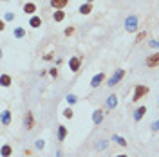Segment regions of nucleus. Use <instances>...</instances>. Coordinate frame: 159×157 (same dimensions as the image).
Here are the masks:
<instances>
[{
    "instance_id": "nucleus-1",
    "label": "nucleus",
    "mask_w": 159,
    "mask_h": 157,
    "mask_svg": "<svg viewBox=\"0 0 159 157\" xmlns=\"http://www.w3.org/2000/svg\"><path fill=\"white\" fill-rule=\"evenodd\" d=\"M123 76H125V71H123V69H117L116 72H114L112 76H110V78H108V87H114L116 83H119Z\"/></svg>"
},
{
    "instance_id": "nucleus-2",
    "label": "nucleus",
    "mask_w": 159,
    "mask_h": 157,
    "mask_svg": "<svg viewBox=\"0 0 159 157\" xmlns=\"http://www.w3.org/2000/svg\"><path fill=\"white\" fill-rule=\"evenodd\" d=\"M125 29H127V31H130V33L136 31V29H138V16L130 15L127 20H125Z\"/></svg>"
},
{
    "instance_id": "nucleus-3",
    "label": "nucleus",
    "mask_w": 159,
    "mask_h": 157,
    "mask_svg": "<svg viewBox=\"0 0 159 157\" xmlns=\"http://www.w3.org/2000/svg\"><path fill=\"white\" fill-rule=\"evenodd\" d=\"M145 94H148V87H145V85H136V92H134L132 101H139Z\"/></svg>"
},
{
    "instance_id": "nucleus-4",
    "label": "nucleus",
    "mask_w": 159,
    "mask_h": 157,
    "mask_svg": "<svg viewBox=\"0 0 159 157\" xmlns=\"http://www.w3.org/2000/svg\"><path fill=\"white\" fill-rule=\"evenodd\" d=\"M145 63H147V67H157V65H159V52H156V54L148 56Z\"/></svg>"
},
{
    "instance_id": "nucleus-5",
    "label": "nucleus",
    "mask_w": 159,
    "mask_h": 157,
    "mask_svg": "<svg viewBox=\"0 0 159 157\" xmlns=\"http://www.w3.org/2000/svg\"><path fill=\"white\" fill-rule=\"evenodd\" d=\"M69 65H71V71H80V65H82V62H80V58H76V56H73L71 58V62H69Z\"/></svg>"
},
{
    "instance_id": "nucleus-6",
    "label": "nucleus",
    "mask_w": 159,
    "mask_h": 157,
    "mask_svg": "<svg viewBox=\"0 0 159 157\" xmlns=\"http://www.w3.org/2000/svg\"><path fill=\"white\" fill-rule=\"evenodd\" d=\"M103 78H105V76H103V74L99 72V74H96L94 78H92V80H91V87H99V83H101V81H103Z\"/></svg>"
},
{
    "instance_id": "nucleus-7",
    "label": "nucleus",
    "mask_w": 159,
    "mask_h": 157,
    "mask_svg": "<svg viewBox=\"0 0 159 157\" xmlns=\"http://www.w3.org/2000/svg\"><path fill=\"white\" fill-rule=\"evenodd\" d=\"M67 4H69V0H51V6L56 9H64Z\"/></svg>"
},
{
    "instance_id": "nucleus-8",
    "label": "nucleus",
    "mask_w": 159,
    "mask_h": 157,
    "mask_svg": "<svg viewBox=\"0 0 159 157\" xmlns=\"http://www.w3.org/2000/svg\"><path fill=\"white\" fill-rule=\"evenodd\" d=\"M92 121H94L96 125H99V123L103 121V112H101V110H96L94 114H92Z\"/></svg>"
},
{
    "instance_id": "nucleus-9",
    "label": "nucleus",
    "mask_w": 159,
    "mask_h": 157,
    "mask_svg": "<svg viewBox=\"0 0 159 157\" xmlns=\"http://www.w3.org/2000/svg\"><path fill=\"white\" fill-rule=\"evenodd\" d=\"M145 114H147V108H145V107H139L138 110L134 112V119H136V121H139V119H141Z\"/></svg>"
},
{
    "instance_id": "nucleus-10",
    "label": "nucleus",
    "mask_w": 159,
    "mask_h": 157,
    "mask_svg": "<svg viewBox=\"0 0 159 157\" xmlns=\"http://www.w3.org/2000/svg\"><path fill=\"white\" fill-rule=\"evenodd\" d=\"M9 121H11V112L9 110H4L2 112V123L4 125H9Z\"/></svg>"
},
{
    "instance_id": "nucleus-11",
    "label": "nucleus",
    "mask_w": 159,
    "mask_h": 157,
    "mask_svg": "<svg viewBox=\"0 0 159 157\" xmlns=\"http://www.w3.org/2000/svg\"><path fill=\"white\" fill-rule=\"evenodd\" d=\"M65 136H67V128H65V126H58V139L64 141Z\"/></svg>"
},
{
    "instance_id": "nucleus-12",
    "label": "nucleus",
    "mask_w": 159,
    "mask_h": 157,
    "mask_svg": "<svg viewBox=\"0 0 159 157\" xmlns=\"http://www.w3.org/2000/svg\"><path fill=\"white\" fill-rule=\"evenodd\" d=\"M33 125H34V119H33V114H27L25 117V126H27V130H31Z\"/></svg>"
},
{
    "instance_id": "nucleus-13",
    "label": "nucleus",
    "mask_w": 159,
    "mask_h": 157,
    "mask_svg": "<svg viewBox=\"0 0 159 157\" xmlns=\"http://www.w3.org/2000/svg\"><path fill=\"white\" fill-rule=\"evenodd\" d=\"M0 81H2V87H9V85H11V78L7 76V74H2Z\"/></svg>"
},
{
    "instance_id": "nucleus-14",
    "label": "nucleus",
    "mask_w": 159,
    "mask_h": 157,
    "mask_svg": "<svg viewBox=\"0 0 159 157\" xmlns=\"http://www.w3.org/2000/svg\"><path fill=\"white\" fill-rule=\"evenodd\" d=\"M65 18V13L62 9H56V13H54V20L56 22H62Z\"/></svg>"
},
{
    "instance_id": "nucleus-15",
    "label": "nucleus",
    "mask_w": 159,
    "mask_h": 157,
    "mask_svg": "<svg viewBox=\"0 0 159 157\" xmlns=\"http://www.w3.org/2000/svg\"><path fill=\"white\" fill-rule=\"evenodd\" d=\"M116 105H117V98H116V96H110V98H108V101H107V107H108V108H114Z\"/></svg>"
},
{
    "instance_id": "nucleus-16",
    "label": "nucleus",
    "mask_w": 159,
    "mask_h": 157,
    "mask_svg": "<svg viewBox=\"0 0 159 157\" xmlns=\"http://www.w3.org/2000/svg\"><path fill=\"white\" fill-rule=\"evenodd\" d=\"M29 25H31V27H40V25H42V20H40L38 16H33L31 22H29Z\"/></svg>"
},
{
    "instance_id": "nucleus-17",
    "label": "nucleus",
    "mask_w": 159,
    "mask_h": 157,
    "mask_svg": "<svg viewBox=\"0 0 159 157\" xmlns=\"http://www.w3.org/2000/svg\"><path fill=\"white\" fill-rule=\"evenodd\" d=\"M11 152H13V150H11L9 145H4V146H2V157H9Z\"/></svg>"
},
{
    "instance_id": "nucleus-18",
    "label": "nucleus",
    "mask_w": 159,
    "mask_h": 157,
    "mask_svg": "<svg viewBox=\"0 0 159 157\" xmlns=\"http://www.w3.org/2000/svg\"><path fill=\"white\" fill-rule=\"evenodd\" d=\"M24 11L31 15V13H34V11H36V6H34V4H25V6H24Z\"/></svg>"
},
{
    "instance_id": "nucleus-19",
    "label": "nucleus",
    "mask_w": 159,
    "mask_h": 157,
    "mask_svg": "<svg viewBox=\"0 0 159 157\" xmlns=\"http://www.w3.org/2000/svg\"><path fill=\"white\" fill-rule=\"evenodd\" d=\"M91 9H92V7H91V4H83V6L80 7V13H82V15H89Z\"/></svg>"
},
{
    "instance_id": "nucleus-20",
    "label": "nucleus",
    "mask_w": 159,
    "mask_h": 157,
    "mask_svg": "<svg viewBox=\"0 0 159 157\" xmlns=\"http://www.w3.org/2000/svg\"><path fill=\"white\" fill-rule=\"evenodd\" d=\"M114 141H116L117 145H121V146H127V141H125L123 137H119V136H114Z\"/></svg>"
},
{
    "instance_id": "nucleus-21",
    "label": "nucleus",
    "mask_w": 159,
    "mask_h": 157,
    "mask_svg": "<svg viewBox=\"0 0 159 157\" xmlns=\"http://www.w3.org/2000/svg\"><path fill=\"white\" fill-rule=\"evenodd\" d=\"M67 101H69L71 105H74L76 101H78V98H76L74 94H69V96H67Z\"/></svg>"
},
{
    "instance_id": "nucleus-22",
    "label": "nucleus",
    "mask_w": 159,
    "mask_h": 157,
    "mask_svg": "<svg viewBox=\"0 0 159 157\" xmlns=\"http://www.w3.org/2000/svg\"><path fill=\"white\" fill-rule=\"evenodd\" d=\"M15 36H16V38H22V36H24V29H22V27L15 29Z\"/></svg>"
},
{
    "instance_id": "nucleus-23",
    "label": "nucleus",
    "mask_w": 159,
    "mask_h": 157,
    "mask_svg": "<svg viewBox=\"0 0 159 157\" xmlns=\"http://www.w3.org/2000/svg\"><path fill=\"white\" fill-rule=\"evenodd\" d=\"M64 116H65V117H67V119H71V117L74 116V112H73L71 108H67V110H65V112H64Z\"/></svg>"
},
{
    "instance_id": "nucleus-24",
    "label": "nucleus",
    "mask_w": 159,
    "mask_h": 157,
    "mask_svg": "<svg viewBox=\"0 0 159 157\" xmlns=\"http://www.w3.org/2000/svg\"><path fill=\"white\" fill-rule=\"evenodd\" d=\"M45 146V143H43L42 139H38V141H36V148H43Z\"/></svg>"
},
{
    "instance_id": "nucleus-25",
    "label": "nucleus",
    "mask_w": 159,
    "mask_h": 157,
    "mask_svg": "<svg viewBox=\"0 0 159 157\" xmlns=\"http://www.w3.org/2000/svg\"><path fill=\"white\" fill-rule=\"evenodd\" d=\"M73 33H74L73 27H67V29H65V34H67V36H69V34H73Z\"/></svg>"
},
{
    "instance_id": "nucleus-26",
    "label": "nucleus",
    "mask_w": 159,
    "mask_h": 157,
    "mask_svg": "<svg viewBox=\"0 0 159 157\" xmlns=\"http://www.w3.org/2000/svg\"><path fill=\"white\" fill-rule=\"evenodd\" d=\"M143 38H145V31H143V33H139V34H138V38H136V40H138V42H141Z\"/></svg>"
},
{
    "instance_id": "nucleus-27",
    "label": "nucleus",
    "mask_w": 159,
    "mask_h": 157,
    "mask_svg": "<svg viewBox=\"0 0 159 157\" xmlns=\"http://www.w3.org/2000/svg\"><path fill=\"white\" fill-rule=\"evenodd\" d=\"M13 18H15V15H13V13H7V15H6V20H13Z\"/></svg>"
},
{
    "instance_id": "nucleus-28",
    "label": "nucleus",
    "mask_w": 159,
    "mask_h": 157,
    "mask_svg": "<svg viewBox=\"0 0 159 157\" xmlns=\"http://www.w3.org/2000/svg\"><path fill=\"white\" fill-rule=\"evenodd\" d=\"M150 47H159V42L156 40V42H150Z\"/></svg>"
},
{
    "instance_id": "nucleus-29",
    "label": "nucleus",
    "mask_w": 159,
    "mask_h": 157,
    "mask_svg": "<svg viewBox=\"0 0 159 157\" xmlns=\"http://www.w3.org/2000/svg\"><path fill=\"white\" fill-rule=\"evenodd\" d=\"M152 128H154V130H159V121H156V123L152 125Z\"/></svg>"
},
{
    "instance_id": "nucleus-30",
    "label": "nucleus",
    "mask_w": 159,
    "mask_h": 157,
    "mask_svg": "<svg viewBox=\"0 0 159 157\" xmlns=\"http://www.w3.org/2000/svg\"><path fill=\"white\" fill-rule=\"evenodd\" d=\"M51 76H58V71L56 69H51Z\"/></svg>"
},
{
    "instance_id": "nucleus-31",
    "label": "nucleus",
    "mask_w": 159,
    "mask_h": 157,
    "mask_svg": "<svg viewBox=\"0 0 159 157\" xmlns=\"http://www.w3.org/2000/svg\"><path fill=\"white\" fill-rule=\"evenodd\" d=\"M117 157H128V155H125V154H123V155H117Z\"/></svg>"
},
{
    "instance_id": "nucleus-32",
    "label": "nucleus",
    "mask_w": 159,
    "mask_h": 157,
    "mask_svg": "<svg viewBox=\"0 0 159 157\" xmlns=\"http://www.w3.org/2000/svg\"><path fill=\"white\" fill-rule=\"evenodd\" d=\"M87 2H92V0H87Z\"/></svg>"
}]
</instances>
